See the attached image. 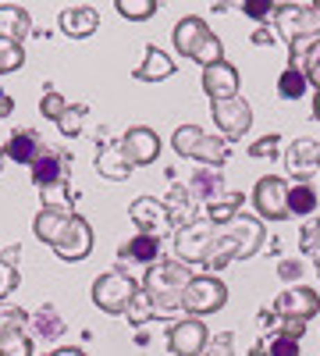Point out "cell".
Returning a JSON list of instances; mask_svg holds the SVG:
<instances>
[{"label":"cell","instance_id":"6da1fadb","mask_svg":"<svg viewBox=\"0 0 320 356\" xmlns=\"http://www.w3.org/2000/svg\"><path fill=\"white\" fill-rule=\"evenodd\" d=\"M196 275H189V267L182 260H157L146 275H142V289L150 292L157 317L182 314V292Z\"/></svg>","mask_w":320,"mask_h":356},{"label":"cell","instance_id":"7a4b0ae2","mask_svg":"<svg viewBox=\"0 0 320 356\" xmlns=\"http://www.w3.org/2000/svg\"><path fill=\"white\" fill-rule=\"evenodd\" d=\"M174 50H178L182 57H189V61L210 68V65H221L224 61V47L221 40L210 33V25L196 18V15H185L178 25H174Z\"/></svg>","mask_w":320,"mask_h":356},{"label":"cell","instance_id":"3957f363","mask_svg":"<svg viewBox=\"0 0 320 356\" xmlns=\"http://www.w3.org/2000/svg\"><path fill=\"white\" fill-rule=\"evenodd\" d=\"M171 143H174V150H178L182 157H192L203 168H217L221 171V164L228 161V139L224 136H207L199 125H182Z\"/></svg>","mask_w":320,"mask_h":356},{"label":"cell","instance_id":"277c9868","mask_svg":"<svg viewBox=\"0 0 320 356\" xmlns=\"http://www.w3.org/2000/svg\"><path fill=\"white\" fill-rule=\"evenodd\" d=\"M228 303V285L214 275H196L185 292H182V310L189 317H203V314H217Z\"/></svg>","mask_w":320,"mask_h":356},{"label":"cell","instance_id":"5b68a950","mask_svg":"<svg viewBox=\"0 0 320 356\" xmlns=\"http://www.w3.org/2000/svg\"><path fill=\"white\" fill-rule=\"evenodd\" d=\"M217 243V225L207 221H192L189 228H178L174 235V253H178L182 264H207Z\"/></svg>","mask_w":320,"mask_h":356},{"label":"cell","instance_id":"8992f818","mask_svg":"<svg viewBox=\"0 0 320 356\" xmlns=\"http://www.w3.org/2000/svg\"><path fill=\"white\" fill-rule=\"evenodd\" d=\"M139 292V282L121 275V271H103L96 282H93V303L103 310V314H125L132 296Z\"/></svg>","mask_w":320,"mask_h":356},{"label":"cell","instance_id":"52a82bcc","mask_svg":"<svg viewBox=\"0 0 320 356\" xmlns=\"http://www.w3.org/2000/svg\"><path fill=\"white\" fill-rule=\"evenodd\" d=\"M274 29L285 43H296L303 36H317L320 33V11L313 4H278Z\"/></svg>","mask_w":320,"mask_h":356},{"label":"cell","instance_id":"ba28073f","mask_svg":"<svg viewBox=\"0 0 320 356\" xmlns=\"http://www.w3.org/2000/svg\"><path fill=\"white\" fill-rule=\"evenodd\" d=\"M253 207L264 221H285L288 218V186L278 175H264L253 186Z\"/></svg>","mask_w":320,"mask_h":356},{"label":"cell","instance_id":"9c48e42d","mask_svg":"<svg viewBox=\"0 0 320 356\" xmlns=\"http://www.w3.org/2000/svg\"><path fill=\"white\" fill-rule=\"evenodd\" d=\"M210 114H214V122H217V132L231 143V139H242L253 125V107L235 97V100H221V104H210Z\"/></svg>","mask_w":320,"mask_h":356},{"label":"cell","instance_id":"30bf717a","mask_svg":"<svg viewBox=\"0 0 320 356\" xmlns=\"http://www.w3.org/2000/svg\"><path fill=\"white\" fill-rule=\"evenodd\" d=\"M207 342H210V332L199 317H185L167 332V346H171L174 356H199L207 349Z\"/></svg>","mask_w":320,"mask_h":356},{"label":"cell","instance_id":"8fae6325","mask_svg":"<svg viewBox=\"0 0 320 356\" xmlns=\"http://www.w3.org/2000/svg\"><path fill=\"white\" fill-rule=\"evenodd\" d=\"M128 218L135 221L139 235H153V239H160V235L171 228L167 203H160L157 196H139V200L128 207Z\"/></svg>","mask_w":320,"mask_h":356},{"label":"cell","instance_id":"7c38bea8","mask_svg":"<svg viewBox=\"0 0 320 356\" xmlns=\"http://www.w3.org/2000/svg\"><path fill=\"white\" fill-rule=\"evenodd\" d=\"M271 314H278V317H296V321H310V317L320 314V296H317L313 289H306V285H292V289H285L278 300H274Z\"/></svg>","mask_w":320,"mask_h":356},{"label":"cell","instance_id":"4fadbf2b","mask_svg":"<svg viewBox=\"0 0 320 356\" xmlns=\"http://www.w3.org/2000/svg\"><path fill=\"white\" fill-rule=\"evenodd\" d=\"M121 150H125L132 168H146V164H153L160 157V136L153 129H146V125H135V129L125 132Z\"/></svg>","mask_w":320,"mask_h":356},{"label":"cell","instance_id":"5bb4252c","mask_svg":"<svg viewBox=\"0 0 320 356\" xmlns=\"http://www.w3.org/2000/svg\"><path fill=\"white\" fill-rule=\"evenodd\" d=\"M71 211L68 207H61V203H43V211L36 214V221H33V232H36V239L40 243H47V246H57L68 235V228H71Z\"/></svg>","mask_w":320,"mask_h":356},{"label":"cell","instance_id":"9a60e30c","mask_svg":"<svg viewBox=\"0 0 320 356\" xmlns=\"http://www.w3.org/2000/svg\"><path fill=\"white\" fill-rule=\"evenodd\" d=\"M33 182H36V189H43V196L53 193V189L68 193V157L57 154V150H47V154L33 164ZM68 196H71V193H68Z\"/></svg>","mask_w":320,"mask_h":356},{"label":"cell","instance_id":"2e32d148","mask_svg":"<svg viewBox=\"0 0 320 356\" xmlns=\"http://www.w3.org/2000/svg\"><path fill=\"white\" fill-rule=\"evenodd\" d=\"M203 93L210 97V104H221V100H235L239 97V72L235 65H210L203 68Z\"/></svg>","mask_w":320,"mask_h":356},{"label":"cell","instance_id":"e0dca14e","mask_svg":"<svg viewBox=\"0 0 320 356\" xmlns=\"http://www.w3.org/2000/svg\"><path fill=\"white\" fill-rule=\"evenodd\" d=\"M43 154H47V146H43L40 132H33V129H15L8 136V143H4V157L15 161V164H28V168H33Z\"/></svg>","mask_w":320,"mask_h":356},{"label":"cell","instance_id":"ac0fdd59","mask_svg":"<svg viewBox=\"0 0 320 356\" xmlns=\"http://www.w3.org/2000/svg\"><path fill=\"white\" fill-rule=\"evenodd\" d=\"M53 253L61 257V260H85V257H90L93 253V228H90V221L75 214L68 235L53 246Z\"/></svg>","mask_w":320,"mask_h":356},{"label":"cell","instance_id":"d6986e66","mask_svg":"<svg viewBox=\"0 0 320 356\" xmlns=\"http://www.w3.org/2000/svg\"><path fill=\"white\" fill-rule=\"evenodd\" d=\"M317 168H320V143H313V139H296L292 146H288V175H292V178L306 182Z\"/></svg>","mask_w":320,"mask_h":356},{"label":"cell","instance_id":"ffe728a7","mask_svg":"<svg viewBox=\"0 0 320 356\" xmlns=\"http://www.w3.org/2000/svg\"><path fill=\"white\" fill-rule=\"evenodd\" d=\"M96 175L100 178H110V182H125V178L132 175V164L121 150V143H103L100 150H96Z\"/></svg>","mask_w":320,"mask_h":356},{"label":"cell","instance_id":"44dd1931","mask_svg":"<svg viewBox=\"0 0 320 356\" xmlns=\"http://www.w3.org/2000/svg\"><path fill=\"white\" fill-rule=\"evenodd\" d=\"M57 22H61V33H65V36H71V40H85V36H93V33H96L100 15H96L90 4H75V8H65Z\"/></svg>","mask_w":320,"mask_h":356},{"label":"cell","instance_id":"7402d4cb","mask_svg":"<svg viewBox=\"0 0 320 356\" xmlns=\"http://www.w3.org/2000/svg\"><path fill=\"white\" fill-rule=\"evenodd\" d=\"M228 232L235 235V243H239V260H246V257H253L260 246H264V221H256V218H235L228 225Z\"/></svg>","mask_w":320,"mask_h":356},{"label":"cell","instance_id":"603a6c76","mask_svg":"<svg viewBox=\"0 0 320 356\" xmlns=\"http://www.w3.org/2000/svg\"><path fill=\"white\" fill-rule=\"evenodd\" d=\"M28 33H33V18H28V11L18 8V4H0V40L22 43Z\"/></svg>","mask_w":320,"mask_h":356},{"label":"cell","instance_id":"cb8c5ba5","mask_svg":"<svg viewBox=\"0 0 320 356\" xmlns=\"http://www.w3.org/2000/svg\"><path fill=\"white\" fill-rule=\"evenodd\" d=\"M299 349H303V339H292V335H281V332H264L256 342H253V349H249V356H299Z\"/></svg>","mask_w":320,"mask_h":356},{"label":"cell","instance_id":"d4e9b609","mask_svg":"<svg viewBox=\"0 0 320 356\" xmlns=\"http://www.w3.org/2000/svg\"><path fill=\"white\" fill-rule=\"evenodd\" d=\"M196 211H199V200L189 193V186H174L171 196H167V218H171V225L189 228L196 221Z\"/></svg>","mask_w":320,"mask_h":356},{"label":"cell","instance_id":"484cf974","mask_svg":"<svg viewBox=\"0 0 320 356\" xmlns=\"http://www.w3.org/2000/svg\"><path fill=\"white\" fill-rule=\"evenodd\" d=\"M118 257H121V264H146V267H153L160 260V239H153V235H135V239L121 243Z\"/></svg>","mask_w":320,"mask_h":356},{"label":"cell","instance_id":"4316f807","mask_svg":"<svg viewBox=\"0 0 320 356\" xmlns=\"http://www.w3.org/2000/svg\"><path fill=\"white\" fill-rule=\"evenodd\" d=\"M174 75V61L157 47V43H150L146 47V61H142L139 68H135V79L139 82H164V79H171Z\"/></svg>","mask_w":320,"mask_h":356},{"label":"cell","instance_id":"83f0119b","mask_svg":"<svg viewBox=\"0 0 320 356\" xmlns=\"http://www.w3.org/2000/svg\"><path fill=\"white\" fill-rule=\"evenodd\" d=\"M320 57V33L317 36H303L296 43H288V68H296L306 75V68Z\"/></svg>","mask_w":320,"mask_h":356},{"label":"cell","instance_id":"f1b7e54d","mask_svg":"<svg viewBox=\"0 0 320 356\" xmlns=\"http://www.w3.org/2000/svg\"><path fill=\"white\" fill-rule=\"evenodd\" d=\"M189 193L196 200H217L221 196V171L217 168H196L189 178Z\"/></svg>","mask_w":320,"mask_h":356},{"label":"cell","instance_id":"f546056e","mask_svg":"<svg viewBox=\"0 0 320 356\" xmlns=\"http://www.w3.org/2000/svg\"><path fill=\"white\" fill-rule=\"evenodd\" d=\"M246 203V196L242 193H228V196H217V200H210L207 203V218L214 221V225H231L239 218V207Z\"/></svg>","mask_w":320,"mask_h":356},{"label":"cell","instance_id":"4dcf8cb0","mask_svg":"<svg viewBox=\"0 0 320 356\" xmlns=\"http://www.w3.org/2000/svg\"><path fill=\"white\" fill-rule=\"evenodd\" d=\"M317 211V189L310 182H299V186H288V214L296 218H306Z\"/></svg>","mask_w":320,"mask_h":356},{"label":"cell","instance_id":"1f68e13d","mask_svg":"<svg viewBox=\"0 0 320 356\" xmlns=\"http://www.w3.org/2000/svg\"><path fill=\"white\" fill-rule=\"evenodd\" d=\"M28 324H33L43 339H61L65 335V321L53 307H40L36 314H28Z\"/></svg>","mask_w":320,"mask_h":356},{"label":"cell","instance_id":"d6a6232c","mask_svg":"<svg viewBox=\"0 0 320 356\" xmlns=\"http://www.w3.org/2000/svg\"><path fill=\"white\" fill-rule=\"evenodd\" d=\"M18 250L22 246H8L0 253V300L18 289Z\"/></svg>","mask_w":320,"mask_h":356},{"label":"cell","instance_id":"836d02e7","mask_svg":"<svg viewBox=\"0 0 320 356\" xmlns=\"http://www.w3.org/2000/svg\"><path fill=\"white\" fill-rule=\"evenodd\" d=\"M0 356H33V335L25 328L0 332Z\"/></svg>","mask_w":320,"mask_h":356},{"label":"cell","instance_id":"e575fe53","mask_svg":"<svg viewBox=\"0 0 320 356\" xmlns=\"http://www.w3.org/2000/svg\"><path fill=\"white\" fill-rule=\"evenodd\" d=\"M306 89H310V79L296 68H285L281 79H278V97L281 100H303L306 97Z\"/></svg>","mask_w":320,"mask_h":356},{"label":"cell","instance_id":"d590c367","mask_svg":"<svg viewBox=\"0 0 320 356\" xmlns=\"http://www.w3.org/2000/svg\"><path fill=\"white\" fill-rule=\"evenodd\" d=\"M125 317H128L132 324H146V321H153V317H157V310H153V300H150V292L142 289V285H139V292L132 296V303H128Z\"/></svg>","mask_w":320,"mask_h":356},{"label":"cell","instance_id":"8d00e7d4","mask_svg":"<svg viewBox=\"0 0 320 356\" xmlns=\"http://www.w3.org/2000/svg\"><path fill=\"white\" fill-rule=\"evenodd\" d=\"M25 65V50L22 43H11V40H0V75H11Z\"/></svg>","mask_w":320,"mask_h":356},{"label":"cell","instance_id":"74e56055","mask_svg":"<svg viewBox=\"0 0 320 356\" xmlns=\"http://www.w3.org/2000/svg\"><path fill=\"white\" fill-rule=\"evenodd\" d=\"M157 11V0H118V15L132 22H146Z\"/></svg>","mask_w":320,"mask_h":356},{"label":"cell","instance_id":"f35d334b","mask_svg":"<svg viewBox=\"0 0 320 356\" xmlns=\"http://www.w3.org/2000/svg\"><path fill=\"white\" fill-rule=\"evenodd\" d=\"M82 122H85V107L82 104H68V111L57 118V129H61V136H78Z\"/></svg>","mask_w":320,"mask_h":356},{"label":"cell","instance_id":"ab89813d","mask_svg":"<svg viewBox=\"0 0 320 356\" xmlns=\"http://www.w3.org/2000/svg\"><path fill=\"white\" fill-rule=\"evenodd\" d=\"M65 111H68V100H65L61 93H57V89H47L43 100H40V114H43V118H50V122H57V118H61Z\"/></svg>","mask_w":320,"mask_h":356},{"label":"cell","instance_id":"60d3db41","mask_svg":"<svg viewBox=\"0 0 320 356\" xmlns=\"http://www.w3.org/2000/svg\"><path fill=\"white\" fill-rule=\"evenodd\" d=\"M299 250L306 257H317L320 253V221H306L303 232H299Z\"/></svg>","mask_w":320,"mask_h":356},{"label":"cell","instance_id":"b9f144b4","mask_svg":"<svg viewBox=\"0 0 320 356\" xmlns=\"http://www.w3.org/2000/svg\"><path fill=\"white\" fill-rule=\"evenodd\" d=\"M199 356H235V339H231V332H221L217 339H210Z\"/></svg>","mask_w":320,"mask_h":356},{"label":"cell","instance_id":"7bdbcfd3","mask_svg":"<svg viewBox=\"0 0 320 356\" xmlns=\"http://www.w3.org/2000/svg\"><path fill=\"white\" fill-rule=\"evenodd\" d=\"M28 314L18 307H0V332H11V328H25Z\"/></svg>","mask_w":320,"mask_h":356},{"label":"cell","instance_id":"ee69618b","mask_svg":"<svg viewBox=\"0 0 320 356\" xmlns=\"http://www.w3.org/2000/svg\"><path fill=\"white\" fill-rule=\"evenodd\" d=\"M242 11H246L253 22H267V18H274L278 4H274V0H249V4H242Z\"/></svg>","mask_w":320,"mask_h":356},{"label":"cell","instance_id":"f6af8a7d","mask_svg":"<svg viewBox=\"0 0 320 356\" xmlns=\"http://www.w3.org/2000/svg\"><path fill=\"white\" fill-rule=\"evenodd\" d=\"M278 146H281V136H264V139H256L249 143V157H278Z\"/></svg>","mask_w":320,"mask_h":356},{"label":"cell","instance_id":"bcb514c9","mask_svg":"<svg viewBox=\"0 0 320 356\" xmlns=\"http://www.w3.org/2000/svg\"><path fill=\"white\" fill-rule=\"evenodd\" d=\"M299 271H303V264H299V260H281V264H278V275H281L285 282H296Z\"/></svg>","mask_w":320,"mask_h":356},{"label":"cell","instance_id":"7dc6e473","mask_svg":"<svg viewBox=\"0 0 320 356\" xmlns=\"http://www.w3.org/2000/svg\"><path fill=\"white\" fill-rule=\"evenodd\" d=\"M253 43H256V47H267V43H274V33H271V29H256Z\"/></svg>","mask_w":320,"mask_h":356},{"label":"cell","instance_id":"c3c4849f","mask_svg":"<svg viewBox=\"0 0 320 356\" xmlns=\"http://www.w3.org/2000/svg\"><path fill=\"white\" fill-rule=\"evenodd\" d=\"M306 79H310V86H317V89H320V57H317V61L306 68Z\"/></svg>","mask_w":320,"mask_h":356},{"label":"cell","instance_id":"681fc988","mask_svg":"<svg viewBox=\"0 0 320 356\" xmlns=\"http://www.w3.org/2000/svg\"><path fill=\"white\" fill-rule=\"evenodd\" d=\"M11 111H15V100H11V97L4 93V89H0V118H8Z\"/></svg>","mask_w":320,"mask_h":356},{"label":"cell","instance_id":"f907efd6","mask_svg":"<svg viewBox=\"0 0 320 356\" xmlns=\"http://www.w3.org/2000/svg\"><path fill=\"white\" fill-rule=\"evenodd\" d=\"M50 356H85L82 349H71V346H65V349H53Z\"/></svg>","mask_w":320,"mask_h":356},{"label":"cell","instance_id":"816d5d0a","mask_svg":"<svg viewBox=\"0 0 320 356\" xmlns=\"http://www.w3.org/2000/svg\"><path fill=\"white\" fill-rule=\"evenodd\" d=\"M313 118H317V122H320V89H317V93H313Z\"/></svg>","mask_w":320,"mask_h":356},{"label":"cell","instance_id":"f5cc1de1","mask_svg":"<svg viewBox=\"0 0 320 356\" xmlns=\"http://www.w3.org/2000/svg\"><path fill=\"white\" fill-rule=\"evenodd\" d=\"M4 161H8V157H4V146H0V171H4Z\"/></svg>","mask_w":320,"mask_h":356},{"label":"cell","instance_id":"db71d44e","mask_svg":"<svg viewBox=\"0 0 320 356\" xmlns=\"http://www.w3.org/2000/svg\"><path fill=\"white\" fill-rule=\"evenodd\" d=\"M313 264H317V275H320V253H317V257H313Z\"/></svg>","mask_w":320,"mask_h":356},{"label":"cell","instance_id":"11a10c76","mask_svg":"<svg viewBox=\"0 0 320 356\" xmlns=\"http://www.w3.org/2000/svg\"><path fill=\"white\" fill-rule=\"evenodd\" d=\"M313 8H317V11H320V0H317V4H313Z\"/></svg>","mask_w":320,"mask_h":356}]
</instances>
